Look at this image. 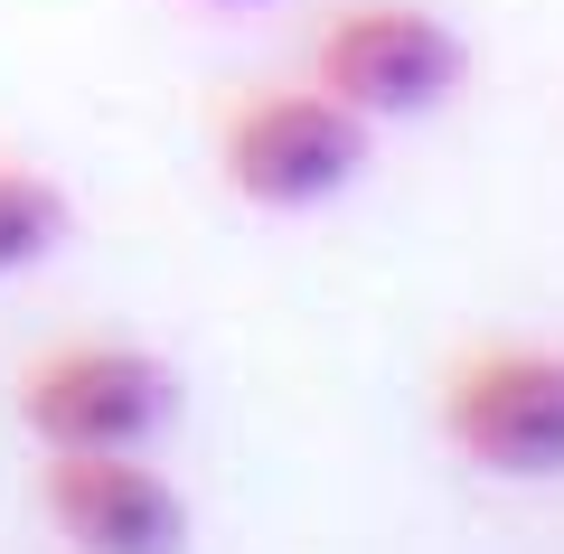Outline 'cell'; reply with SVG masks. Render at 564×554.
<instances>
[{
    "label": "cell",
    "mask_w": 564,
    "mask_h": 554,
    "mask_svg": "<svg viewBox=\"0 0 564 554\" xmlns=\"http://www.w3.org/2000/svg\"><path fill=\"white\" fill-rule=\"evenodd\" d=\"M377 122L348 113L329 85H263L217 122V178L263 217H311V207L348 198L367 178Z\"/></svg>",
    "instance_id": "obj_1"
},
{
    "label": "cell",
    "mask_w": 564,
    "mask_h": 554,
    "mask_svg": "<svg viewBox=\"0 0 564 554\" xmlns=\"http://www.w3.org/2000/svg\"><path fill=\"white\" fill-rule=\"evenodd\" d=\"M180 423V367L141 338H66L20 367V433L39 452H151Z\"/></svg>",
    "instance_id": "obj_2"
},
{
    "label": "cell",
    "mask_w": 564,
    "mask_h": 554,
    "mask_svg": "<svg viewBox=\"0 0 564 554\" xmlns=\"http://www.w3.org/2000/svg\"><path fill=\"white\" fill-rule=\"evenodd\" d=\"M452 460H470L480 479H564V348L536 338H499V348H470L462 367L433 395Z\"/></svg>",
    "instance_id": "obj_3"
},
{
    "label": "cell",
    "mask_w": 564,
    "mask_h": 554,
    "mask_svg": "<svg viewBox=\"0 0 564 554\" xmlns=\"http://www.w3.org/2000/svg\"><path fill=\"white\" fill-rule=\"evenodd\" d=\"M311 85L367 122H433L470 85V39L423 0H348L311 47Z\"/></svg>",
    "instance_id": "obj_4"
},
{
    "label": "cell",
    "mask_w": 564,
    "mask_h": 554,
    "mask_svg": "<svg viewBox=\"0 0 564 554\" xmlns=\"http://www.w3.org/2000/svg\"><path fill=\"white\" fill-rule=\"evenodd\" d=\"M39 508L66 554H188V498L151 452H47Z\"/></svg>",
    "instance_id": "obj_5"
},
{
    "label": "cell",
    "mask_w": 564,
    "mask_h": 554,
    "mask_svg": "<svg viewBox=\"0 0 564 554\" xmlns=\"http://www.w3.org/2000/svg\"><path fill=\"white\" fill-rule=\"evenodd\" d=\"M66 236H76V198L47 170H29V160H0V282H20L47 254H66Z\"/></svg>",
    "instance_id": "obj_6"
},
{
    "label": "cell",
    "mask_w": 564,
    "mask_h": 554,
    "mask_svg": "<svg viewBox=\"0 0 564 554\" xmlns=\"http://www.w3.org/2000/svg\"><path fill=\"white\" fill-rule=\"evenodd\" d=\"M188 10H273V0H188Z\"/></svg>",
    "instance_id": "obj_7"
}]
</instances>
